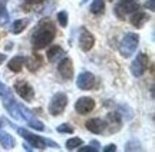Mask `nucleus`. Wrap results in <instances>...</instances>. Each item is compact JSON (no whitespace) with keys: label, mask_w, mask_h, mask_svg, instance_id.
Instances as JSON below:
<instances>
[{"label":"nucleus","mask_w":155,"mask_h":152,"mask_svg":"<svg viewBox=\"0 0 155 152\" xmlns=\"http://www.w3.org/2000/svg\"><path fill=\"white\" fill-rule=\"evenodd\" d=\"M56 37V29L53 23L49 20H43L38 24V27L35 29L33 34H32V46L36 50L45 49L48 45H50Z\"/></svg>","instance_id":"1"},{"label":"nucleus","mask_w":155,"mask_h":152,"mask_svg":"<svg viewBox=\"0 0 155 152\" xmlns=\"http://www.w3.org/2000/svg\"><path fill=\"white\" fill-rule=\"evenodd\" d=\"M0 99H2L3 108L7 111V113L19 121V103L16 102L12 90L3 82H0Z\"/></svg>","instance_id":"2"},{"label":"nucleus","mask_w":155,"mask_h":152,"mask_svg":"<svg viewBox=\"0 0 155 152\" xmlns=\"http://www.w3.org/2000/svg\"><path fill=\"white\" fill-rule=\"evenodd\" d=\"M139 45V34L138 33H132V32H128L124 34V37L119 42V53L122 57H128L134 56V53L137 52V47Z\"/></svg>","instance_id":"3"},{"label":"nucleus","mask_w":155,"mask_h":152,"mask_svg":"<svg viewBox=\"0 0 155 152\" xmlns=\"http://www.w3.org/2000/svg\"><path fill=\"white\" fill-rule=\"evenodd\" d=\"M66 106H68V95L63 93V92H58V93L52 96L48 111H49L52 116H59V115L65 112Z\"/></svg>","instance_id":"4"},{"label":"nucleus","mask_w":155,"mask_h":152,"mask_svg":"<svg viewBox=\"0 0 155 152\" xmlns=\"http://www.w3.org/2000/svg\"><path fill=\"white\" fill-rule=\"evenodd\" d=\"M15 128H16L17 134L22 136L25 141L28 142L29 145L32 148H36V149H40V151H43L46 149V139H43L42 136L39 135H35L32 132H29L28 129H25V128H20V126H16V125H13Z\"/></svg>","instance_id":"5"},{"label":"nucleus","mask_w":155,"mask_h":152,"mask_svg":"<svg viewBox=\"0 0 155 152\" xmlns=\"http://www.w3.org/2000/svg\"><path fill=\"white\" fill-rule=\"evenodd\" d=\"M150 66V57L145 53H138L137 57L131 63V73L135 78H141L142 75L147 72V69Z\"/></svg>","instance_id":"6"},{"label":"nucleus","mask_w":155,"mask_h":152,"mask_svg":"<svg viewBox=\"0 0 155 152\" xmlns=\"http://www.w3.org/2000/svg\"><path fill=\"white\" fill-rule=\"evenodd\" d=\"M139 10V3L138 0H121L118 5L115 6V15L119 19H124L127 15H131L134 11Z\"/></svg>","instance_id":"7"},{"label":"nucleus","mask_w":155,"mask_h":152,"mask_svg":"<svg viewBox=\"0 0 155 152\" xmlns=\"http://www.w3.org/2000/svg\"><path fill=\"white\" fill-rule=\"evenodd\" d=\"M13 90H16V93L23 101L30 102L35 98V90L30 85L26 82V80H16L15 85H13Z\"/></svg>","instance_id":"8"},{"label":"nucleus","mask_w":155,"mask_h":152,"mask_svg":"<svg viewBox=\"0 0 155 152\" xmlns=\"http://www.w3.org/2000/svg\"><path fill=\"white\" fill-rule=\"evenodd\" d=\"M95 101L91 96H82L75 102V111L79 115H88L95 109Z\"/></svg>","instance_id":"9"},{"label":"nucleus","mask_w":155,"mask_h":152,"mask_svg":"<svg viewBox=\"0 0 155 152\" xmlns=\"http://www.w3.org/2000/svg\"><path fill=\"white\" fill-rule=\"evenodd\" d=\"M79 47L83 52H89L92 47L95 46V36L89 32L86 27L81 29V33H79V39H78Z\"/></svg>","instance_id":"10"},{"label":"nucleus","mask_w":155,"mask_h":152,"mask_svg":"<svg viewBox=\"0 0 155 152\" xmlns=\"http://www.w3.org/2000/svg\"><path fill=\"white\" fill-rule=\"evenodd\" d=\"M58 72L61 73V76L65 80H71L73 78V63L71 57H62L58 62Z\"/></svg>","instance_id":"11"},{"label":"nucleus","mask_w":155,"mask_h":152,"mask_svg":"<svg viewBox=\"0 0 155 152\" xmlns=\"http://www.w3.org/2000/svg\"><path fill=\"white\" fill-rule=\"evenodd\" d=\"M96 83V78L91 72H82L76 79V86L81 90H89L92 89Z\"/></svg>","instance_id":"12"},{"label":"nucleus","mask_w":155,"mask_h":152,"mask_svg":"<svg viewBox=\"0 0 155 152\" xmlns=\"http://www.w3.org/2000/svg\"><path fill=\"white\" fill-rule=\"evenodd\" d=\"M85 126H86V129H88L89 132L96 134V135L102 134V132H104V131L108 128V126H106V121H105V119H101V118H92V119H89V121H86Z\"/></svg>","instance_id":"13"},{"label":"nucleus","mask_w":155,"mask_h":152,"mask_svg":"<svg viewBox=\"0 0 155 152\" xmlns=\"http://www.w3.org/2000/svg\"><path fill=\"white\" fill-rule=\"evenodd\" d=\"M106 126H109V134H114V132H118L121 129L122 125V116L118 112H111L108 113L106 116Z\"/></svg>","instance_id":"14"},{"label":"nucleus","mask_w":155,"mask_h":152,"mask_svg":"<svg viewBox=\"0 0 155 152\" xmlns=\"http://www.w3.org/2000/svg\"><path fill=\"white\" fill-rule=\"evenodd\" d=\"M66 56V52L62 49L61 46H52L49 50L46 52V57H48V60L50 63H56L59 62L62 57Z\"/></svg>","instance_id":"15"},{"label":"nucleus","mask_w":155,"mask_h":152,"mask_svg":"<svg viewBox=\"0 0 155 152\" xmlns=\"http://www.w3.org/2000/svg\"><path fill=\"white\" fill-rule=\"evenodd\" d=\"M132 16H131V24L132 26H135L137 29H141V27H144V24L148 20H150V16L145 13V11H134V13H131Z\"/></svg>","instance_id":"16"},{"label":"nucleus","mask_w":155,"mask_h":152,"mask_svg":"<svg viewBox=\"0 0 155 152\" xmlns=\"http://www.w3.org/2000/svg\"><path fill=\"white\" fill-rule=\"evenodd\" d=\"M0 145H2V148H5L6 151H12L16 147V139L9 132L0 129Z\"/></svg>","instance_id":"17"},{"label":"nucleus","mask_w":155,"mask_h":152,"mask_svg":"<svg viewBox=\"0 0 155 152\" xmlns=\"http://www.w3.org/2000/svg\"><path fill=\"white\" fill-rule=\"evenodd\" d=\"M23 65H25V56H23V55H16V56H13L10 60H9L7 68H9V70H12V72L19 73V72H22Z\"/></svg>","instance_id":"18"},{"label":"nucleus","mask_w":155,"mask_h":152,"mask_svg":"<svg viewBox=\"0 0 155 152\" xmlns=\"http://www.w3.org/2000/svg\"><path fill=\"white\" fill-rule=\"evenodd\" d=\"M25 63H26V66L29 68V70H38L40 66H42V57L39 56V55H32V56L29 57H25Z\"/></svg>","instance_id":"19"},{"label":"nucleus","mask_w":155,"mask_h":152,"mask_svg":"<svg viewBox=\"0 0 155 152\" xmlns=\"http://www.w3.org/2000/svg\"><path fill=\"white\" fill-rule=\"evenodd\" d=\"M28 24H29L28 19H17V20H15V22L12 23V26H10L12 33H13V34L22 33L23 30L28 27Z\"/></svg>","instance_id":"20"},{"label":"nucleus","mask_w":155,"mask_h":152,"mask_svg":"<svg viewBox=\"0 0 155 152\" xmlns=\"http://www.w3.org/2000/svg\"><path fill=\"white\" fill-rule=\"evenodd\" d=\"M89 10H91V13H94V15H102L105 11V0H94L91 3Z\"/></svg>","instance_id":"21"},{"label":"nucleus","mask_w":155,"mask_h":152,"mask_svg":"<svg viewBox=\"0 0 155 152\" xmlns=\"http://www.w3.org/2000/svg\"><path fill=\"white\" fill-rule=\"evenodd\" d=\"M9 22V15L6 10V2L3 0L0 3V26H6V23Z\"/></svg>","instance_id":"22"},{"label":"nucleus","mask_w":155,"mask_h":152,"mask_svg":"<svg viewBox=\"0 0 155 152\" xmlns=\"http://www.w3.org/2000/svg\"><path fill=\"white\" fill-rule=\"evenodd\" d=\"M118 113L121 115L122 118H125L128 121V119H131L134 116V113H132V109L128 106V105H121L119 106V109H118Z\"/></svg>","instance_id":"23"},{"label":"nucleus","mask_w":155,"mask_h":152,"mask_svg":"<svg viewBox=\"0 0 155 152\" xmlns=\"http://www.w3.org/2000/svg\"><path fill=\"white\" fill-rule=\"evenodd\" d=\"M82 145V139L81 138H71L66 141V149L68 151H73V149H78V148Z\"/></svg>","instance_id":"24"},{"label":"nucleus","mask_w":155,"mask_h":152,"mask_svg":"<svg viewBox=\"0 0 155 152\" xmlns=\"http://www.w3.org/2000/svg\"><path fill=\"white\" fill-rule=\"evenodd\" d=\"M58 22H59V24H61L62 27H66L68 26V20H69V16H68V11L62 10L58 13Z\"/></svg>","instance_id":"25"},{"label":"nucleus","mask_w":155,"mask_h":152,"mask_svg":"<svg viewBox=\"0 0 155 152\" xmlns=\"http://www.w3.org/2000/svg\"><path fill=\"white\" fill-rule=\"evenodd\" d=\"M125 151H141V144L137 139H132L125 145Z\"/></svg>","instance_id":"26"},{"label":"nucleus","mask_w":155,"mask_h":152,"mask_svg":"<svg viewBox=\"0 0 155 152\" xmlns=\"http://www.w3.org/2000/svg\"><path fill=\"white\" fill-rule=\"evenodd\" d=\"M56 131H58L59 134H73L75 129H73L69 124H61L58 128H56Z\"/></svg>","instance_id":"27"},{"label":"nucleus","mask_w":155,"mask_h":152,"mask_svg":"<svg viewBox=\"0 0 155 152\" xmlns=\"http://www.w3.org/2000/svg\"><path fill=\"white\" fill-rule=\"evenodd\" d=\"M78 151L79 152H96L98 149H96L94 145H86V147H82V145H81V147L78 148Z\"/></svg>","instance_id":"28"},{"label":"nucleus","mask_w":155,"mask_h":152,"mask_svg":"<svg viewBox=\"0 0 155 152\" xmlns=\"http://www.w3.org/2000/svg\"><path fill=\"white\" fill-rule=\"evenodd\" d=\"M145 7H147L148 10L154 11L155 10V0H148V2L145 3Z\"/></svg>","instance_id":"29"},{"label":"nucleus","mask_w":155,"mask_h":152,"mask_svg":"<svg viewBox=\"0 0 155 152\" xmlns=\"http://www.w3.org/2000/svg\"><path fill=\"white\" fill-rule=\"evenodd\" d=\"M116 151V145L115 144H109L104 148V152H115Z\"/></svg>","instance_id":"30"},{"label":"nucleus","mask_w":155,"mask_h":152,"mask_svg":"<svg viewBox=\"0 0 155 152\" xmlns=\"http://www.w3.org/2000/svg\"><path fill=\"white\" fill-rule=\"evenodd\" d=\"M28 5H39V3H43L45 0H25Z\"/></svg>","instance_id":"31"},{"label":"nucleus","mask_w":155,"mask_h":152,"mask_svg":"<svg viewBox=\"0 0 155 152\" xmlns=\"http://www.w3.org/2000/svg\"><path fill=\"white\" fill-rule=\"evenodd\" d=\"M6 60V55H3V53H0V65Z\"/></svg>","instance_id":"32"},{"label":"nucleus","mask_w":155,"mask_h":152,"mask_svg":"<svg viewBox=\"0 0 155 152\" xmlns=\"http://www.w3.org/2000/svg\"><path fill=\"white\" fill-rule=\"evenodd\" d=\"M25 149H26V151H32V149H33V148L30 147V145H29V144H25Z\"/></svg>","instance_id":"33"},{"label":"nucleus","mask_w":155,"mask_h":152,"mask_svg":"<svg viewBox=\"0 0 155 152\" xmlns=\"http://www.w3.org/2000/svg\"><path fill=\"white\" fill-rule=\"evenodd\" d=\"M89 0H82V5H85V3H88Z\"/></svg>","instance_id":"34"},{"label":"nucleus","mask_w":155,"mask_h":152,"mask_svg":"<svg viewBox=\"0 0 155 152\" xmlns=\"http://www.w3.org/2000/svg\"><path fill=\"white\" fill-rule=\"evenodd\" d=\"M111 2H114V0H111Z\"/></svg>","instance_id":"35"}]
</instances>
